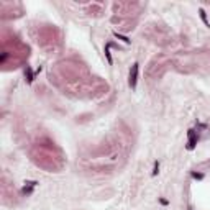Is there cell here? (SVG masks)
<instances>
[{
	"label": "cell",
	"instance_id": "1",
	"mask_svg": "<svg viewBox=\"0 0 210 210\" xmlns=\"http://www.w3.org/2000/svg\"><path fill=\"white\" fill-rule=\"evenodd\" d=\"M138 72H140V64L135 63L130 69V74H128V85H130L131 90L136 89V84H138Z\"/></svg>",
	"mask_w": 210,
	"mask_h": 210
},
{
	"label": "cell",
	"instance_id": "2",
	"mask_svg": "<svg viewBox=\"0 0 210 210\" xmlns=\"http://www.w3.org/2000/svg\"><path fill=\"white\" fill-rule=\"evenodd\" d=\"M197 143H199V133L195 131L194 128H190L187 131V145H185V148H187L189 151H192V150H195Z\"/></svg>",
	"mask_w": 210,
	"mask_h": 210
},
{
	"label": "cell",
	"instance_id": "3",
	"mask_svg": "<svg viewBox=\"0 0 210 210\" xmlns=\"http://www.w3.org/2000/svg\"><path fill=\"white\" fill-rule=\"evenodd\" d=\"M38 185L36 181H31V182H26V185H23L21 187V195H30L33 192V189H35Z\"/></svg>",
	"mask_w": 210,
	"mask_h": 210
},
{
	"label": "cell",
	"instance_id": "4",
	"mask_svg": "<svg viewBox=\"0 0 210 210\" xmlns=\"http://www.w3.org/2000/svg\"><path fill=\"white\" fill-rule=\"evenodd\" d=\"M199 13H200V20L204 21V25L207 26V28H210V21H208V18H207V13H205V10H204V8H200Z\"/></svg>",
	"mask_w": 210,
	"mask_h": 210
},
{
	"label": "cell",
	"instance_id": "5",
	"mask_svg": "<svg viewBox=\"0 0 210 210\" xmlns=\"http://www.w3.org/2000/svg\"><path fill=\"white\" fill-rule=\"evenodd\" d=\"M110 48H112V43H107V45H105V56H107L108 64H113V59H112V56H110Z\"/></svg>",
	"mask_w": 210,
	"mask_h": 210
},
{
	"label": "cell",
	"instance_id": "6",
	"mask_svg": "<svg viewBox=\"0 0 210 210\" xmlns=\"http://www.w3.org/2000/svg\"><path fill=\"white\" fill-rule=\"evenodd\" d=\"M113 35H115V38H118V40H122L125 45H131V40H130V38H126V36H123V35H118V33H113Z\"/></svg>",
	"mask_w": 210,
	"mask_h": 210
},
{
	"label": "cell",
	"instance_id": "7",
	"mask_svg": "<svg viewBox=\"0 0 210 210\" xmlns=\"http://www.w3.org/2000/svg\"><path fill=\"white\" fill-rule=\"evenodd\" d=\"M158 174H159V163H158V161H154V168H153L151 176H158Z\"/></svg>",
	"mask_w": 210,
	"mask_h": 210
},
{
	"label": "cell",
	"instance_id": "8",
	"mask_svg": "<svg viewBox=\"0 0 210 210\" xmlns=\"http://www.w3.org/2000/svg\"><path fill=\"white\" fill-rule=\"evenodd\" d=\"M192 177L200 181V179H204V174H202V173H192Z\"/></svg>",
	"mask_w": 210,
	"mask_h": 210
},
{
	"label": "cell",
	"instance_id": "9",
	"mask_svg": "<svg viewBox=\"0 0 210 210\" xmlns=\"http://www.w3.org/2000/svg\"><path fill=\"white\" fill-rule=\"evenodd\" d=\"M159 202H161V204H163V205H168V200H166V199H161V200H159Z\"/></svg>",
	"mask_w": 210,
	"mask_h": 210
}]
</instances>
